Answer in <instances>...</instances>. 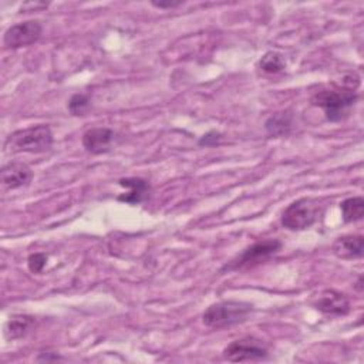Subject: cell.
Instances as JSON below:
<instances>
[{
	"instance_id": "obj_1",
	"label": "cell",
	"mask_w": 364,
	"mask_h": 364,
	"mask_svg": "<svg viewBox=\"0 0 364 364\" xmlns=\"http://www.w3.org/2000/svg\"><path fill=\"white\" fill-rule=\"evenodd\" d=\"M355 88L357 84H347L344 81L343 87L320 90L311 97V104L321 108L328 121H340L357 101Z\"/></svg>"
},
{
	"instance_id": "obj_2",
	"label": "cell",
	"mask_w": 364,
	"mask_h": 364,
	"mask_svg": "<svg viewBox=\"0 0 364 364\" xmlns=\"http://www.w3.org/2000/svg\"><path fill=\"white\" fill-rule=\"evenodd\" d=\"M253 306L247 301L223 300L210 304L202 314V321L210 328H225L243 323L252 313Z\"/></svg>"
},
{
	"instance_id": "obj_3",
	"label": "cell",
	"mask_w": 364,
	"mask_h": 364,
	"mask_svg": "<svg viewBox=\"0 0 364 364\" xmlns=\"http://www.w3.org/2000/svg\"><path fill=\"white\" fill-rule=\"evenodd\" d=\"M53 145V132L47 125H34L14 131L4 142L7 152L38 154L48 151Z\"/></svg>"
},
{
	"instance_id": "obj_4",
	"label": "cell",
	"mask_w": 364,
	"mask_h": 364,
	"mask_svg": "<svg viewBox=\"0 0 364 364\" xmlns=\"http://www.w3.org/2000/svg\"><path fill=\"white\" fill-rule=\"evenodd\" d=\"M321 213V200L316 198H300L291 202L282 215V225L289 230H304L310 228Z\"/></svg>"
},
{
	"instance_id": "obj_5",
	"label": "cell",
	"mask_w": 364,
	"mask_h": 364,
	"mask_svg": "<svg viewBox=\"0 0 364 364\" xmlns=\"http://www.w3.org/2000/svg\"><path fill=\"white\" fill-rule=\"evenodd\" d=\"M282 247V242L277 239H266L253 243L252 246L246 247L232 263L226 264L225 269L228 270H239L257 266L267 259H270L274 253H277Z\"/></svg>"
},
{
	"instance_id": "obj_6",
	"label": "cell",
	"mask_w": 364,
	"mask_h": 364,
	"mask_svg": "<svg viewBox=\"0 0 364 364\" xmlns=\"http://www.w3.org/2000/svg\"><path fill=\"white\" fill-rule=\"evenodd\" d=\"M267 347L262 340L255 337H243L232 341L223 348V357L233 363L260 361L267 357Z\"/></svg>"
},
{
	"instance_id": "obj_7",
	"label": "cell",
	"mask_w": 364,
	"mask_h": 364,
	"mask_svg": "<svg viewBox=\"0 0 364 364\" xmlns=\"http://www.w3.org/2000/svg\"><path fill=\"white\" fill-rule=\"evenodd\" d=\"M43 33L41 23L37 20H28L24 23H17L9 27L4 33L3 43L9 48H20L36 43Z\"/></svg>"
},
{
	"instance_id": "obj_8",
	"label": "cell",
	"mask_w": 364,
	"mask_h": 364,
	"mask_svg": "<svg viewBox=\"0 0 364 364\" xmlns=\"http://www.w3.org/2000/svg\"><path fill=\"white\" fill-rule=\"evenodd\" d=\"M314 307L328 316H344L350 311V301L340 291L324 290L314 301Z\"/></svg>"
},
{
	"instance_id": "obj_9",
	"label": "cell",
	"mask_w": 364,
	"mask_h": 364,
	"mask_svg": "<svg viewBox=\"0 0 364 364\" xmlns=\"http://www.w3.org/2000/svg\"><path fill=\"white\" fill-rule=\"evenodd\" d=\"M114 138H115V134L109 128H105V127L90 128L82 135V146L91 154H102L111 148Z\"/></svg>"
},
{
	"instance_id": "obj_10",
	"label": "cell",
	"mask_w": 364,
	"mask_h": 364,
	"mask_svg": "<svg viewBox=\"0 0 364 364\" xmlns=\"http://www.w3.org/2000/svg\"><path fill=\"white\" fill-rule=\"evenodd\" d=\"M31 169L21 162H10L0 171L1 183L7 189H17L27 185L31 181Z\"/></svg>"
},
{
	"instance_id": "obj_11",
	"label": "cell",
	"mask_w": 364,
	"mask_h": 364,
	"mask_svg": "<svg viewBox=\"0 0 364 364\" xmlns=\"http://www.w3.org/2000/svg\"><path fill=\"white\" fill-rule=\"evenodd\" d=\"M333 253L338 259H360L364 253V237L361 235H346L334 240Z\"/></svg>"
},
{
	"instance_id": "obj_12",
	"label": "cell",
	"mask_w": 364,
	"mask_h": 364,
	"mask_svg": "<svg viewBox=\"0 0 364 364\" xmlns=\"http://www.w3.org/2000/svg\"><path fill=\"white\" fill-rule=\"evenodd\" d=\"M118 183L127 189V192L118 196V200L125 203H131V205L141 203L151 193L149 183L142 178H122L118 181Z\"/></svg>"
},
{
	"instance_id": "obj_13",
	"label": "cell",
	"mask_w": 364,
	"mask_h": 364,
	"mask_svg": "<svg viewBox=\"0 0 364 364\" xmlns=\"http://www.w3.org/2000/svg\"><path fill=\"white\" fill-rule=\"evenodd\" d=\"M34 326V317L27 314H14L6 324V336L9 338H20L26 336Z\"/></svg>"
},
{
	"instance_id": "obj_14",
	"label": "cell",
	"mask_w": 364,
	"mask_h": 364,
	"mask_svg": "<svg viewBox=\"0 0 364 364\" xmlns=\"http://www.w3.org/2000/svg\"><path fill=\"white\" fill-rule=\"evenodd\" d=\"M291 122H293V117L289 112H276L273 114L264 124L267 132L270 135L274 136H280V135H286L289 134V131L291 129Z\"/></svg>"
},
{
	"instance_id": "obj_15",
	"label": "cell",
	"mask_w": 364,
	"mask_h": 364,
	"mask_svg": "<svg viewBox=\"0 0 364 364\" xmlns=\"http://www.w3.org/2000/svg\"><path fill=\"white\" fill-rule=\"evenodd\" d=\"M344 222H357L364 216V199L363 196L347 198L340 203Z\"/></svg>"
},
{
	"instance_id": "obj_16",
	"label": "cell",
	"mask_w": 364,
	"mask_h": 364,
	"mask_svg": "<svg viewBox=\"0 0 364 364\" xmlns=\"http://www.w3.org/2000/svg\"><path fill=\"white\" fill-rule=\"evenodd\" d=\"M259 67L262 71L267 74H277L284 68V61L282 55L276 51H267L259 61Z\"/></svg>"
},
{
	"instance_id": "obj_17",
	"label": "cell",
	"mask_w": 364,
	"mask_h": 364,
	"mask_svg": "<svg viewBox=\"0 0 364 364\" xmlns=\"http://www.w3.org/2000/svg\"><path fill=\"white\" fill-rule=\"evenodd\" d=\"M90 105V100L85 94H74L68 101V109L74 115H81Z\"/></svg>"
},
{
	"instance_id": "obj_18",
	"label": "cell",
	"mask_w": 364,
	"mask_h": 364,
	"mask_svg": "<svg viewBox=\"0 0 364 364\" xmlns=\"http://www.w3.org/2000/svg\"><path fill=\"white\" fill-rule=\"evenodd\" d=\"M46 262H47V256L44 253H33L27 259L28 269L33 273H40L43 270V267L46 266Z\"/></svg>"
},
{
	"instance_id": "obj_19",
	"label": "cell",
	"mask_w": 364,
	"mask_h": 364,
	"mask_svg": "<svg viewBox=\"0 0 364 364\" xmlns=\"http://www.w3.org/2000/svg\"><path fill=\"white\" fill-rule=\"evenodd\" d=\"M219 139H220V135H219L218 132L212 131V132H209V134L203 135V138H200L199 144H200V145H206V146H210V145H215V144H218V142H219Z\"/></svg>"
},
{
	"instance_id": "obj_20",
	"label": "cell",
	"mask_w": 364,
	"mask_h": 364,
	"mask_svg": "<svg viewBox=\"0 0 364 364\" xmlns=\"http://www.w3.org/2000/svg\"><path fill=\"white\" fill-rule=\"evenodd\" d=\"M182 1H168V3H162V1H152V6L158 7V9H173L181 6Z\"/></svg>"
},
{
	"instance_id": "obj_21",
	"label": "cell",
	"mask_w": 364,
	"mask_h": 364,
	"mask_svg": "<svg viewBox=\"0 0 364 364\" xmlns=\"http://www.w3.org/2000/svg\"><path fill=\"white\" fill-rule=\"evenodd\" d=\"M355 289H357L358 293L363 291V277H361V276L358 277V282H357V284H355Z\"/></svg>"
}]
</instances>
